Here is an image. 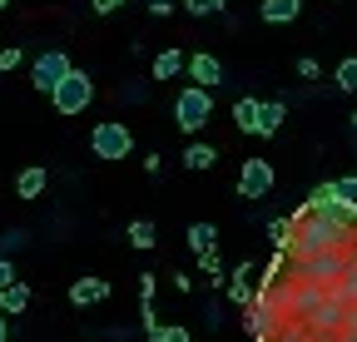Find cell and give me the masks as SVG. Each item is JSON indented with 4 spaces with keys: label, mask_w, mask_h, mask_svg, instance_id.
Here are the masks:
<instances>
[{
    "label": "cell",
    "mask_w": 357,
    "mask_h": 342,
    "mask_svg": "<svg viewBox=\"0 0 357 342\" xmlns=\"http://www.w3.org/2000/svg\"><path fill=\"white\" fill-rule=\"evenodd\" d=\"M208 119H213V90H204V84L178 90V100H174V124H178V130H184V134H199Z\"/></svg>",
    "instance_id": "6da1fadb"
},
{
    "label": "cell",
    "mask_w": 357,
    "mask_h": 342,
    "mask_svg": "<svg viewBox=\"0 0 357 342\" xmlns=\"http://www.w3.org/2000/svg\"><path fill=\"white\" fill-rule=\"evenodd\" d=\"M89 100H95V79H89L84 70H75V65H70V75L55 84V90H50V104H55L60 114H84Z\"/></svg>",
    "instance_id": "7a4b0ae2"
},
{
    "label": "cell",
    "mask_w": 357,
    "mask_h": 342,
    "mask_svg": "<svg viewBox=\"0 0 357 342\" xmlns=\"http://www.w3.org/2000/svg\"><path fill=\"white\" fill-rule=\"evenodd\" d=\"M89 149L95 159H129L134 154V134L124 119H100L95 130H89Z\"/></svg>",
    "instance_id": "3957f363"
},
{
    "label": "cell",
    "mask_w": 357,
    "mask_h": 342,
    "mask_svg": "<svg viewBox=\"0 0 357 342\" xmlns=\"http://www.w3.org/2000/svg\"><path fill=\"white\" fill-rule=\"evenodd\" d=\"M65 75H70V55H65V50H45V55H35V65H30V84H35L40 95H50Z\"/></svg>",
    "instance_id": "277c9868"
},
{
    "label": "cell",
    "mask_w": 357,
    "mask_h": 342,
    "mask_svg": "<svg viewBox=\"0 0 357 342\" xmlns=\"http://www.w3.org/2000/svg\"><path fill=\"white\" fill-rule=\"evenodd\" d=\"M268 189H273V164H268V159H243L238 199H268Z\"/></svg>",
    "instance_id": "5b68a950"
},
{
    "label": "cell",
    "mask_w": 357,
    "mask_h": 342,
    "mask_svg": "<svg viewBox=\"0 0 357 342\" xmlns=\"http://www.w3.org/2000/svg\"><path fill=\"white\" fill-rule=\"evenodd\" d=\"M114 288H109V278H75L70 283V308H95V303H105Z\"/></svg>",
    "instance_id": "8992f818"
},
{
    "label": "cell",
    "mask_w": 357,
    "mask_h": 342,
    "mask_svg": "<svg viewBox=\"0 0 357 342\" xmlns=\"http://www.w3.org/2000/svg\"><path fill=\"white\" fill-rule=\"evenodd\" d=\"M189 79L194 84H204V90H213V84H223V65H218V55H208V50H199V55H189Z\"/></svg>",
    "instance_id": "52a82bcc"
},
{
    "label": "cell",
    "mask_w": 357,
    "mask_h": 342,
    "mask_svg": "<svg viewBox=\"0 0 357 342\" xmlns=\"http://www.w3.org/2000/svg\"><path fill=\"white\" fill-rule=\"evenodd\" d=\"M258 15H263L268 25H293V20L303 15V0H263Z\"/></svg>",
    "instance_id": "ba28073f"
},
{
    "label": "cell",
    "mask_w": 357,
    "mask_h": 342,
    "mask_svg": "<svg viewBox=\"0 0 357 342\" xmlns=\"http://www.w3.org/2000/svg\"><path fill=\"white\" fill-rule=\"evenodd\" d=\"M45 184H50V174H45L40 164H30V169H20V174H15V194H20V199H40Z\"/></svg>",
    "instance_id": "9c48e42d"
},
{
    "label": "cell",
    "mask_w": 357,
    "mask_h": 342,
    "mask_svg": "<svg viewBox=\"0 0 357 342\" xmlns=\"http://www.w3.org/2000/svg\"><path fill=\"white\" fill-rule=\"evenodd\" d=\"M283 119H288L283 100H268V104H258V134H263V139H273V134L283 130Z\"/></svg>",
    "instance_id": "30bf717a"
},
{
    "label": "cell",
    "mask_w": 357,
    "mask_h": 342,
    "mask_svg": "<svg viewBox=\"0 0 357 342\" xmlns=\"http://www.w3.org/2000/svg\"><path fill=\"white\" fill-rule=\"evenodd\" d=\"M30 308V283H10V288H0V313H6V318H15V313H25Z\"/></svg>",
    "instance_id": "8fae6325"
},
{
    "label": "cell",
    "mask_w": 357,
    "mask_h": 342,
    "mask_svg": "<svg viewBox=\"0 0 357 342\" xmlns=\"http://www.w3.org/2000/svg\"><path fill=\"white\" fill-rule=\"evenodd\" d=\"M213 164H218V149H213V144L194 139V144L184 149V169H194V174H204V169H213Z\"/></svg>",
    "instance_id": "7c38bea8"
},
{
    "label": "cell",
    "mask_w": 357,
    "mask_h": 342,
    "mask_svg": "<svg viewBox=\"0 0 357 342\" xmlns=\"http://www.w3.org/2000/svg\"><path fill=\"white\" fill-rule=\"evenodd\" d=\"M184 65H189V55H184V50H164V55H154V79H174V75H184Z\"/></svg>",
    "instance_id": "4fadbf2b"
},
{
    "label": "cell",
    "mask_w": 357,
    "mask_h": 342,
    "mask_svg": "<svg viewBox=\"0 0 357 342\" xmlns=\"http://www.w3.org/2000/svg\"><path fill=\"white\" fill-rule=\"evenodd\" d=\"M124 238H129V248H154V243H159V228H154L149 219H134V224L124 228Z\"/></svg>",
    "instance_id": "5bb4252c"
},
{
    "label": "cell",
    "mask_w": 357,
    "mask_h": 342,
    "mask_svg": "<svg viewBox=\"0 0 357 342\" xmlns=\"http://www.w3.org/2000/svg\"><path fill=\"white\" fill-rule=\"evenodd\" d=\"M303 203H307V208H312V213H328V208H337V203H342V199H337V184H333V179H328V184H318V189H312V194H307V199H303Z\"/></svg>",
    "instance_id": "9a60e30c"
},
{
    "label": "cell",
    "mask_w": 357,
    "mask_h": 342,
    "mask_svg": "<svg viewBox=\"0 0 357 342\" xmlns=\"http://www.w3.org/2000/svg\"><path fill=\"white\" fill-rule=\"evenodd\" d=\"M258 104H263V100H238V104H234V124H238L243 134H258Z\"/></svg>",
    "instance_id": "2e32d148"
},
{
    "label": "cell",
    "mask_w": 357,
    "mask_h": 342,
    "mask_svg": "<svg viewBox=\"0 0 357 342\" xmlns=\"http://www.w3.org/2000/svg\"><path fill=\"white\" fill-rule=\"evenodd\" d=\"M213 243H218V228L213 224H189V248L194 253H208Z\"/></svg>",
    "instance_id": "e0dca14e"
},
{
    "label": "cell",
    "mask_w": 357,
    "mask_h": 342,
    "mask_svg": "<svg viewBox=\"0 0 357 342\" xmlns=\"http://www.w3.org/2000/svg\"><path fill=\"white\" fill-rule=\"evenodd\" d=\"M268 243H273L278 253H288L293 248V219H273V224H268Z\"/></svg>",
    "instance_id": "ac0fdd59"
},
{
    "label": "cell",
    "mask_w": 357,
    "mask_h": 342,
    "mask_svg": "<svg viewBox=\"0 0 357 342\" xmlns=\"http://www.w3.org/2000/svg\"><path fill=\"white\" fill-rule=\"evenodd\" d=\"M199 268L208 273V283H213V288H223V283H229V278H223V258H218V248L199 253Z\"/></svg>",
    "instance_id": "d6986e66"
},
{
    "label": "cell",
    "mask_w": 357,
    "mask_h": 342,
    "mask_svg": "<svg viewBox=\"0 0 357 342\" xmlns=\"http://www.w3.org/2000/svg\"><path fill=\"white\" fill-rule=\"evenodd\" d=\"M333 79H337V90H342V95H357V55H352V60H342Z\"/></svg>",
    "instance_id": "ffe728a7"
},
{
    "label": "cell",
    "mask_w": 357,
    "mask_h": 342,
    "mask_svg": "<svg viewBox=\"0 0 357 342\" xmlns=\"http://www.w3.org/2000/svg\"><path fill=\"white\" fill-rule=\"evenodd\" d=\"M178 6H184L189 15H218V10H223V0H178Z\"/></svg>",
    "instance_id": "44dd1931"
},
{
    "label": "cell",
    "mask_w": 357,
    "mask_h": 342,
    "mask_svg": "<svg viewBox=\"0 0 357 342\" xmlns=\"http://www.w3.org/2000/svg\"><path fill=\"white\" fill-rule=\"evenodd\" d=\"M149 342H189V327H178V322H169V327L149 332Z\"/></svg>",
    "instance_id": "7402d4cb"
},
{
    "label": "cell",
    "mask_w": 357,
    "mask_h": 342,
    "mask_svg": "<svg viewBox=\"0 0 357 342\" xmlns=\"http://www.w3.org/2000/svg\"><path fill=\"white\" fill-rule=\"evenodd\" d=\"M337 184V199L347 203V208H357V174H347V179H333Z\"/></svg>",
    "instance_id": "603a6c76"
},
{
    "label": "cell",
    "mask_w": 357,
    "mask_h": 342,
    "mask_svg": "<svg viewBox=\"0 0 357 342\" xmlns=\"http://www.w3.org/2000/svg\"><path fill=\"white\" fill-rule=\"evenodd\" d=\"M154 293H159V278L154 273H139V303H154Z\"/></svg>",
    "instance_id": "cb8c5ba5"
},
{
    "label": "cell",
    "mask_w": 357,
    "mask_h": 342,
    "mask_svg": "<svg viewBox=\"0 0 357 342\" xmlns=\"http://www.w3.org/2000/svg\"><path fill=\"white\" fill-rule=\"evenodd\" d=\"M298 75H303V79H318V75H323V65L312 60V55H303V60H298Z\"/></svg>",
    "instance_id": "d4e9b609"
},
{
    "label": "cell",
    "mask_w": 357,
    "mask_h": 342,
    "mask_svg": "<svg viewBox=\"0 0 357 342\" xmlns=\"http://www.w3.org/2000/svg\"><path fill=\"white\" fill-rule=\"evenodd\" d=\"M15 65H20V50H15V45H6V50H0V75L15 70Z\"/></svg>",
    "instance_id": "484cf974"
},
{
    "label": "cell",
    "mask_w": 357,
    "mask_h": 342,
    "mask_svg": "<svg viewBox=\"0 0 357 342\" xmlns=\"http://www.w3.org/2000/svg\"><path fill=\"white\" fill-rule=\"evenodd\" d=\"M15 283V263L6 258V253H0V288H10Z\"/></svg>",
    "instance_id": "4316f807"
},
{
    "label": "cell",
    "mask_w": 357,
    "mask_h": 342,
    "mask_svg": "<svg viewBox=\"0 0 357 342\" xmlns=\"http://www.w3.org/2000/svg\"><path fill=\"white\" fill-rule=\"evenodd\" d=\"M174 6H178V0H149V10H154V15H169Z\"/></svg>",
    "instance_id": "83f0119b"
},
{
    "label": "cell",
    "mask_w": 357,
    "mask_h": 342,
    "mask_svg": "<svg viewBox=\"0 0 357 342\" xmlns=\"http://www.w3.org/2000/svg\"><path fill=\"white\" fill-rule=\"evenodd\" d=\"M95 10H100V15H114V10H119V0H95Z\"/></svg>",
    "instance_id": "f1b7e54d"
},
{
    "label": "cell",
    "mask_w": 357,
    "mask_h": 342,
    "mask_svg": "<svg viewBox=\"0 0 357 342\" xmlns=\"http://www.w3.org/2000/svg\"><path fill=\"white\" fill-rule=\"evenodd\" d=\"M6 337H10V318H6V313H0V342H6Z\"/></svg>",
    "instance_id": "f546056e"
},
{
    "label": "cell",
    "mask_w": 357,
    "mask_h": 342,
    "mask_svg": "<svg viewBox=\"0 0 357 342\" xmlns=\"http://www.w3.org/2000/svg\"><path fill=\"white\" fill-rule=\"evenodd\" d=\"M347 124H352V130H357V114H352V119H347Z\"/></svg>",
    "instance_id": "4dcf8cb0"
},
{
    "label": "cell",
    "mask_w": 357,
    "mask_h": 342,
    "mask_svg": "<svg viewBox=\"0 0 357 342\" xmlns=\"http://www.w3.org/2000/svg\"><path fill=\"white\" fill-rule=\"evenodd\" d=\"M0 10H6V0H0Z\"/></svg>",
    "instance_id": "1f68e13d"
},
{
    "label": "cell",
    "mask_w": 357,
    "mask_h": 342,
    "mask_svg": "<svg viewBox=\"0 0 357 342\" xmlns=\"http://www.w3.org/2000/svg\"><path fill=\"white\" fill-rule=\"evenodd\" d=\"M119 6H124V0H119Z\"/></svg>",
    "instance_id": "d6a6232c"
},
{
    "label": "cell",
    "mask_w": 357,
    "mask_h": 342,
    "mask_svg": "<svg viewBox=\"0 0 357 342\" xmlns=\"http://www.w3.org/2000/svg\"><path fill=\"white\" fill-rule=\"evenodd\" d=\"M6 6H10V0H6Z\"/></svg>",
    "instance_id": "836d02e7"
}]
</instances>
